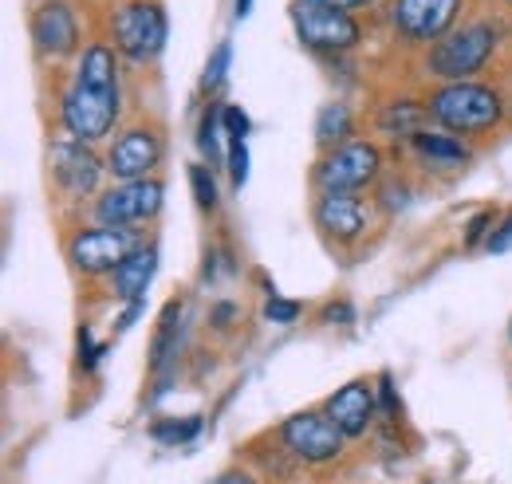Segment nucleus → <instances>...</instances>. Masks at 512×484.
Here are the masks:
<instances>
[{
  "label": "nucleus",
  "mask_w": 512,
  "mask_h": 484,
  "mask_svg": "<svg viewBox=\"0 0 512 484\" xmlns=\"http://www.w3.org/2000/svg\"><path fill=\"white\" fill-rule=\"evenodd\" d=\"M154 272H158V244H138L134 252H130L127 260L111 272V292L119 296V300H146V292H150V280H154Z\"/></svg>",
  "instance_id": "obj_16"
},
{
  "label": "nucleus",
  "mask_w": 512,
  "mask_h": 484,
  "mask_svg": "<svg viewBox=\"0 0 512 484\" xmlns=\"http://www.w3.org/2000/svg\"><path fill=\"white\" fill-rule=\"evenodd\" d=\"M383 174V150L371 138H351L343 146L323 150V158L312 170L316 193H363Z\"/></svg>",
  "instance_id": "obj_5"
},
{
  "label": "nucleus",
  "mask_w": 512,
  "mask_h": 484,
  "mask_svg": "<svg viewBox=\"0 0 512 484\" xmlns=\"http://www.w3.org/2000/svg\"><path fill=\"white\" fill-rule=\"evenodd\" d=\"M233 12H237V16H249V12H253V0H237V8H233Z\"/></svg>",
  "instance_id": "obj_37"
},
{
  "label": "nucleus",
  "mask_w": 512,
  "mask_h": 484,
  "mask_svg": "<svg viewBox=\"0 0 512 484\" xmlns=\"http://www.w3.org/2000/svg\"><path fill=\"white\" fill-rule=\"evenodd\" d=\"M221 119H225V134H229V138H249L253 126H249V115H245L241 107H225Z\"/></svg>",
  "instance_id": "obj_32"
},
{
  "label": "nucleus",
  "mask_w": 512,
  "mask_h": 484,
  "mask_svg": "<svg viewBox=\"0 0 512 484\" xmlns=\"http://www.w3.org/2000/svg\"><path fill=\"white\" fill-rule=\"evenodd\" d=\"M355 138V111L343 103V99H331L323 103L320 119H316V142L320 150H331V146H343Z\"/></svg>",
  "instance_id": "obj_19"
},
{
  "label": "nucleus",
  "mask_w": 512,
  "mask_h": 484,
  "mask_svg": "<svg viewBox=\"0 0 512 484\" xmlns=\"http://www.w3.org/2000/svg\"><path fill=\"white\" fill-rule=\"evenodd\" d=\"M375 394H379V414H383V418H390V422H398V418H402V398L394 394V382H390V374H383V378H379Z\"/></svg>",
  "instance_id": "obj_28"
},
{
  "label": "nucleus",
  "mask_w": 512,
  "mask_h": 484,
  "mask_svg": "<svg viewBox=\"0 0 512 484\" xmlns=\"http://www.w3.org/2000/svg\"><path fill=\"white\" fill-rule=\"evenodd\" d=\"M233 315H237V303H217V307H213V327L225 331V327L233 323Z\"/></svg>",
  "instance_id": "obj_34"
},
{
  "label": "nucleus",
  "mask_w": 512,
  "mask_h": 484,
  "mask_svg": "<svg viewBox=\"0 0 512 484\" xmlns=\"http://www.w3.org/2000/svg\"><path fill=\"white\" fill-rule=\"evenodd\" d=\"M469 0H390L386 20L394 28V36L410 48H430L446 36L449 28L461 24Z\"/></svg>",
  "instance_id": "obj_7"
},
{
  "label": "nucleus",
  "mask_w": 512,
  "mask_h": 484,
  "mask_svg": "<svg viewBox=\"0 0 512 484\" xmlns=\"http://www.w3.org/2000/svg\"><path fill=\"white\" fill-rule=\"evenodd\" d=\"M512 248V209L493 225V233L485 237V252H493V256H501V252H509Z\"/></svg>",
  "instance_id": "obj_29"
},
{
  "label": "nucleus",
  "mask_w": 512,
  "mask_h": 484,
  "mask_svg": "<svg viewBox=\"0 0 512 484\" xmlns=\"http://www.w3.org/2000/svg\"><path fill=\"white\" fill-rule=\"evenodd\" d=\"M312 217H316V229L331 244L363 241V233L371 225V209L363 205L359 193H320Z\"/></svg>",
  "instance_id": "obj_14"
},
{
  "label": "nucleus",
  "mask_w": 512,
  "mask_h": 484,
  "mask_svg": "<svg viewBox=\"0 0 512 484\" xmlns=\"http://www.w3.org/2000/svg\"><path fill=\"white\" fill-rule=\"evenodd\" d=\"M221 111H225V107H205L201 126H197V150H201L205 162H221V130H225Z\"/></svg>",
  "instance_id": "obj_21"
},
{
  "label": "nucleus",
  "mask_w": 512,
  "mask_h": 484,
  "mask_svg": "<svg viewBox=\"0 0 512 484\" xmlns=\"http://www.w3.org/2000/svg\"><path fill=\"white\" fill-rule=\"evenodd\" d=\"M331 8H343V12H363V8H375L379 0H323Z\"/></svg>",
  "instance_id": "obj_35"
},
{
  "label": "nucleus",
  "mask_w": 512,
  "mask_h": 484,
  "mask_svg": "<svg viewBox=\"0 0 512 484\" xmlns=\"http://www.w3.org/2000/svg\"><path fill=\"white\" fill-rule=\"evenodd\" d=\"M426 107H430V119L438 122L446 134H457V138L493 134L501 122L509 119V95L493 83H481V79L438 83L426 95Z\"/></svg>",
  "instance_id": "obj_2"
},
{
  "label": "nucleus",
  "mask_w": 512,
  "mask_h": 484,
  "mask_svg": "<svg viewBox=\"0 0 512 484\" xmlns=\"http://www.w3.org/2000/svg\"><path fill=\"white\" fill-rule=\"evenodd\" d=\"M166 189L158 178H134V182H115L95 197V221L111 229H138L162 213Z\"/></svg>",
  "instance_id": "obj_9"
},
{
  "label": "nucleus",
  "mask_w": 512,
  "mask_h": 484,
  "mask_svg": "<svg viewBox=\"0 0 512 484\" xmlns=\"http://www.w3.org/2000/svg\"><path fill=\"white\" fill-rule=\"evenodd\" d=\"M323 414L339 425L347 437H363L375 422V414H379V394H375V386L367 378H355V382L339 386L323 402Z\"/></svg>",
  "instance_id": "obj_15"
},
{
  "label": "nucleus",
  "mask_w": 512,
  "mask_h": 484,
  "mask_svg": "<svg viewBox=\"0 0 512 484\" xmlns=\"http://www.w3.org/2000/svg\"><path fill=\"white\" fill-rule=\"evenodd\" d=\"M509 103H512V95H509Z\"/></svg>",
  "instance_id": "obj_40"
},
{
  "label": "nucleus",
  "mask_w": 512,
  "mask_h": 484,
  "mask_svg": "<svg viewBox=\"0 0 512 484\" xmlns=\"http://www.w3.org/2000/svg\"><path fill=\"white\" fill-rule=\"evenodd\" d=\"M497 4H501V8H509V12H512V0H497Z\"/></svg>",
  "instance_id": "obj_38"
},
{
  "label": "nucleus",
  "mask_w": 512,
  "mask_h": 484,
  "mask_svg": "<svg viewBox=\"0 0 512 484\" xmlns=\"http://www.w3.org/2000/svg\"><path fill=\"white\" fill-rule=\"evenodd\" d=\"M260 315L268 319V323H280V327H288V323H296L300 315H304V303L300 300H284V296H268L264 307H260Z\"/></svg>",
  "instance_id": "obj_25"
},
{
  "label": "nucleus",
  "mask_w": 512,
  "mask_h": 484,
  "mask_svg": "<svg viewBox=\"0 0 512 484\" xmlns=\"http://www.w3.org/2000/svg\"><path fill=\"white\" fill-rule=\"evenodd\" d=\"M48 166H52V182L64 197L75 201H87V197H99L103 189V170L107 162L95 158L91 142H79V138H56L52 150H48Z\"/></svg>",
  "instance_id": "obj_11"
},
{
  "label": "nucleus",
  "mask_w": 512,
  "mask_h": 484,
  "mask_svg": "<svg viewBox=\"0 0 512 484\" xmlns=\"http://www.w3.org/2000/svg\"><path fill=\"white\" fill-rule=\"evenodd\" d=\"M166 36H170V20L162 0H119L111 8V40L119 56H127L130 63L158 60Z\"/></svg>",
  "instance_id": "obj_4"
},
{
  "label": "nucleus",
  "mask_w": 512,
  "mask_h": 484,
  "mask_svg": "<svg viewBox=\"0 0 512 484\" xmlns=\"http://www.w3.org/2000/svg\"><path fill=\"white\" fill-rule=\"evenodd\" d=\"M406 182H383L375 189V201L383 205V213H398V209H406V201H410V189H402Z\"/></svg>",
  "instance_id": "obj_27"
},
{
  "label": "nucleus",
  "mask_w": 512,
  "mask_h": 484,
  "mask_svg": "<svg viewBox=\"0 0 512 484\" xmlns=\"http://www.w3.org/2000/svg\"><path fill=\"white\" fill-rule=\"evenodd\" d=\"M509 36V24L497 20V16H477V20H465L457 28H449L438 44H430L422 52V67L426 75H434L438 83H453V79H477L493 56L501 52Z\"/></svg>",
  "instance_id": "obj_3"
},
{
  "label": "nucleus",
  "mask_w": 512,
  "mask_h": 484,
  "mask_svg": "<svg viewBox=\"0 0 512 484\" xmlns=\"http://www.w3.org/2000/svg\"><path fill=\"white\" fill-rule=\"evenodd\" d=\"M166 146L162 134L154 126H130L123 130L111 150H107V174L115 182H134V178H154V170L162 166Z\"/></svg>",
  "instance_id": "obj_13"
},
{
  "label": "nucleus",
  "mask_w": 512,
  "mask_h": 484,
  "mask_svg": "<svg viewBox=\"0 0 512 484\" xmlns=\"http://www.w3.org/2000/svg\"><path fill=\"white\" fill-rule=\"evenodd\" d=\"M134 248H138L134 229H111V225L75 229L64 244L71 268L83 272V276H111Z\"/></svg>",
  "instance_id": "obj_10"
},
{
  "label": "nucleus",
  "mask_w": 512,
  "mask_h": 484,
  "mask_svg": "<svg viewBox=\"0 0 512 484\" xmlns=\"http://www.w3.org/2000/svg\"><path fill=\"white\" fill-rule=\"evenodd\" d=\"M288 16H292L300 44L320 56H343L363 44V24L355 20V12L331 8L323 0H292Z\"/></svg>",
  "instance_id": "obj_6"
},
{
  "label": "nucleus",
  "mask_w": 512,
  "mask_h": 484,
  "mask_svg": "<svg viewBox=\"0 0 512 484\" xmlns=\"http://www.w3.org/2000/svg\"><path fill=\"white\" fill-rule=\"evenodd\" d=\"M225 162H229V182L241 189V185L249 182V146H245V138H229Z\"/></svg>",
  "instance_id": "obj_26"
},
{
  "label": "nucleus",
  "mask_w": 512,
  "mask_h": 484,
  "mask_svg": "<svg viewBox=\"0 0 512 484\" xmlns=\"http://www.w3.org/2000/svg\"><path fill=\"white\" fill-rule=\"evenodd\" d=\"M229 60H233V44H229V40H221V44L213 48L209 63H205V75H201V91H205V95H213V91H221V87H225Z\"/></svg>",
  "instance_id": "obj_23"
},
{
  "label": "nucleus",
  "mask_w": 512,
  "mask_h": 484,
  "mask_svg": "<svg viewBox=\"0 0 512 484\" xmlns=\"http://www.w3.org/2000/svg\"><path fill=\"white\" fill-rule=\"evenodd\" d=\"M276 437H280V445H284L296 461H304V465H331V461H339L343 449H347V441H351V437L331 422L327 414H320V410H300V414L284 418L280 429H276Z\"/></svg>",
  "instance_id": "obj_8"
},
{
  "label": "nucleus",
  "mask_w": 512,
  "mask_h": 484,
  "mask_svg": "<svg viewBox=\"0 0 512 484\" xmlns=\"http://www.w3.org/2000/svg\"><path fill=\"white\" fill-rule=\"evenodd\" d=\"M28 36L40 60H71L79 52V12L67 0H40L28 12Z\"/></svg>",
  "instance_id": "obj_12"
},
{
  "label": "nucleus",
  "mask_w": 512,
  "mask_h": 484,
  "mask_svg": "<svg viewBox=\"0 0 512 484\" xmlns=\"http://www.w3.org/2000/svg\"><path fill=\"white\" fill-rule=\"evenodd\" d=\"M351 319H355V307H351L347 300L327 303V307H323V323H343V327H347Z\"/></svg>",
  "instance_id": "obj_33"
},
{
  "label": "nucleus",
  "mask_w": 512,
  "mask_h": 484,
  "mask_svg": "<svg viewBox=\"0 0 512 484\" xmlns=\"http://www.w3.org/2000/svg\"><path fill=\"white\" fill-rule=\"evenodd\" d=\"M178 327H182V300H170L166 311H162V323L154 331V351H150V366L154 370H166L178 355Z\"/></svg>",
  "instance_id": "obj_20"
},
{
  "label": "nucleus",
  "mask_w": 512,
  "mask_h": 484,
  "mask_svg": "<svg viewBox=\"0 0 512 484\" xmlns=\"http://www.w3.org/2000/svg\"><path fill=\"white\" fill-rule=\"evenodd\" d=\"M430 107L426 99H410V95H398L390 99L383 111L375 115V130L386 134V138H398V142H410L414 134H422L430 126Z\"/></svg>",
  "instance_id": "obj_17"
},
{
  "label": "nucleus",
  "mask_w": 512,
  "mask_h": 484,
  "mask_svg": "<svg viewBox=\"0 0 512 484\" xmlns=\"http://www.w3.org/2000/svg\"><path fill=\"white\" fill-rule=\"evenodd\" d=\"M201 418H158L150 425V437L158 445H190L193 437L201 433Z\"/></svg>",
  "instance_id": "obj_22"
},
{
  "label": "nucleus",
  "mask_w": 512,
  "mask_h": 484,
  "mask_svg": "<svg viewBox=\"0 0 512 484\" xmlns=\"http://www.w3.org/2000/svg\"><path fill=\"white\" fill-rule=\"evenodd\" d=\"M497 221H501V213H497V209H481V213L473 217L469 233H465V244H469V248H477L485 233H493V225H497Z\"/></svg>",
  "instance_id": "obj_30"
},
{
  "label": "nucleus",
  "mask_w": 512,
  "mask_h": 484,
  "mask_svg": "<svg viewBox=\"0 0 512 484\" xmlns=\"http://www.w3.org/2000/svg\"><path fill=\"white\" fill-rule=\"evenodd\" d=\"M190 185H193V201H197V209H201V213H213L217 201H221V193H217V182H213L209 166H190Z\"/></svg>",
  "instance_id": "obj_24"
},
{
  "label": "nucleus",
  "mask_w": 512,
  "mask_h": 484,
  "mask_svg": "<svg viewBox=\"0 0 512 484\" xmlns=\"http://www.w3.org/2000/svg\"><path fill=\"white\" fill-rule=\"evenodd\" d=\"M509 339H512V323H509Z\"/></svg>",
  "instance_id": "obj_39"
},
{
  "label": "nucleus",
  "mask_w": 512,
  "mask_h": 484,
  "mask_svg": "<svg viewBox=\"0 0 512 484\" xmlns=\"http://www.w3.org/2000/svg\"><path fill=\"white\" fill-rule=\"evenodd\" d=\"M123 111L119 95V48L115 44H87L75 60V75L60 95V122L79 142L111 138Z\"/></svg>",
  "instance_id": "obj_1"
},
{
  "label": "nucleus",
  "mask_w": 512,
  "mask_h": 484,
  "mask_svg": "<svg viewBox=\"0 0 512 484\" xmlns=\"http://www.w3.org/2000/svg\"><path fill=\"white\" fill-rule=\"evenodd\" d=\"M410 146H414V154H418L426 166H434V170H453V166H461V162L469 158L465 138L446 134V130H422V134L410 138Z\"/></svg>",
  "instance_id": "obj_18"
},
{
  "label": "nucleus",
  "mask_w": 512,
  "mask_h": 484,
  "mask_svg": "<svg viewBox=\"0 0 512 484\" xmlns=\"http://www.w3.org/2000/svg\"><path fill=\"white\" fill-rule=\"evenodd\" d=\"M103 351H107V343H103V347L91 343V327H79V366H83V370H95L99 359H103Z\"/></svg>",
  "instance_id": "obj_31"
},
{
  "label": "nucleus",
  "mask_w": 512,
  "mask_h": 484,
  "mask_svg": "<svg viewBox=\"0 0 512 484\" xmlns=\"http://www.w3.org/2000/svg\"><path fill=\"white\" fill-rule=\"evenodd\" d=\"M209 484H256L245 469H229V473H221L217 481H209Z\"/></svg>",
  "instance_id": "obj_36"
}]
</instances>
